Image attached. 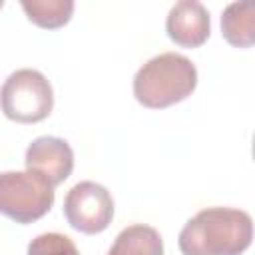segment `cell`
I'll list each match as a JSON object with an SVG mask.
<instances>
[{
  "mask_svg": "<svg viewBox=\"0 0 255 255\" xmlns=\"http://www.w3.org/2000/svg\"><path fill=\"white\" fill-rule=\"evenodd\" d=\"M253 241V219L235 207H207L181 227V255H241Z\"/></svg>",
  "mask_w": 255,
  "mask_h": 255,
  "instance_id": "6da1fadb",
  "label": "cell"
},
{
  "mask_svg": "<svg viewBox=\"0 0 255 255\" xmlns=\"http://www.w3.org/2000/svg\"><path fill=\"white\" fill-rule=\"evenodd\" d=\"M197 86L195 64L177 52L149 58L133 76V98L149 110H163L183 102Z\"/></svg>",
  "mask_w": 255,
  "mask_h": 255,
  "instance_id": "7a4b0ae2",
  "label": "cell"
},
{
  "mask_svg": "<svg viewBox=\"0 0 255 255\" xmlns=\"http://www.w3.org/2000/svg\"><path fill=\"white\" fill-rule=\"evenodd\" d=\"M54 108V90L48 78L32 68L12 72L0 88L2 114L18 124L46 120Z\"/></svg>",
  "mask_w": 255,
  "mask_h": 255,
  "instance_id": "3957f363",
  "label": "cell"
},
{
  "mask_svg": "<svg viewBox=\"0 0 255 255\" xmlns=\"http://www.w3.org/2000/svg\"><path fill=\"white\" fill-rule=\"evenodd\" d=\"M54 185L34 171L0 173V215L16 223H34L54 205Z\"/></svg>",
  "mask_w": 255,
  "mask_h": 255,
  "instance_id": "277c9868",
  "label": "cell"
},
{
  "mask_svg": "<svg viewBox=\"0 0 255 255\" xmlns=\"http://www.w3.org/2000/svg\"><path fill=\"white\" fill-rule=\"evenodd\" d=\"M114 209L112 193L96 181H80L64 197L66 221L86 235L106 231L114 219Z\"/></svg>",
  "mask_w": 255,
  "mask_h": 255,
  "instance_id": "5b68a950",
  "label": "cell"
},
{
  "mask_svg": "<svg viewBox=\"0 0 255 255\" xmlns=\"http://www.w3.org/2000/svg\"><path fill=\"white\" fill-rule=\"evenodd\" d=\"M24 163L28 171L38 173L56 187L70 177L74 169V151L70 143L62 137L40 135L28 145Z\"/></svg>",
  "mask_w": 255,
  "mask_h": 255,
  "instance_id": "8992f818",
  "label": "cell"
},
{
  "mask_svg": "<svg viewBox=\"0 0 255 255\" xmlns=\"http://www.w3.org/2000/svg\"><path fill=\"white\" fill-rule=\"evenodd\" d=\"M165 32L171 42L181 48H199L211 32L207 8L197 0H179L165 18Z\"/></svg>",
  "mask_w": 255,
  "mask_h": 255,
  "instance_id": "52a82bcc",
  "label": "cell"
},
{
  "mask_svg": "<svg viewBox=\"0 0 255 255\" xmlns=\"http://www.w3.org/2000/svg\"><path fill=\"white\" fill-rule=\"evenodd\" d=\"M221 34L235 48H251L255 42V8L251 2H231L221 14Z\"/></svg>",
  "mask_w": 255,
  "mask_h": 255,
  "instance_id": "ba28073f",
  "label": "cell"
},
{
  "mask_svg": "<svg viewBox=\"0 0 255 255\" xmlns=\"http://www.w3.org/2000/svg\"><path fill=\"white\" fill-rule=\"evenodd\" d=\"M108 255H163V239L151 225L135 223L118 233Z\"/></svg>",
  "mask_w": 255,
  "mask_h": 255,
  "instance_id": "9c48e42d",
  "label": "cell"
},
{
  "mask_svg": "<svg viewBox=\"0 0 255 255\" xmlns=\"http://www.w3.org/2000/svg\"><path fill=\"white\" fill-rule=\"evenodd\" d=\"M20 6L32 24L46 30L66 26L76 8L72 0H22Z\"/></svg>",
  "mask_w": 255,
  "mask_h": 255,
  "instance_id": "30bf717a",
  "label": "cell"
},
{
  "mask_svg": "<svg viewBox=\"0 0 255 255\" xmlns=\"http://www.w3.org/2000/svg\"><path fill=\"white\" fill-rule=\"evenodd\" d=\"M26 255H80L76 243L64 233H40L28 243Z\"/></svg>",
  "mask_w": 255,
  "mask_h": 255,
  "instance_id": "8fae6325",
  "label": "cell"
},
{
  "mask_svg": "<svg viewBox=\"0 0 255 255\" xmlns=\"http://www.w3.org/2000/svg\"><path fill=\"white\" fill-rule=\"evenodd\" d=\"M2 6H4V2H2V0H0V8H2Z\"/></svg>",
  "mask_w": 255,
  "mask_h": 255,
  "instance_id": "7c38bea8",
  "label": "cell"
}]
</instances>
